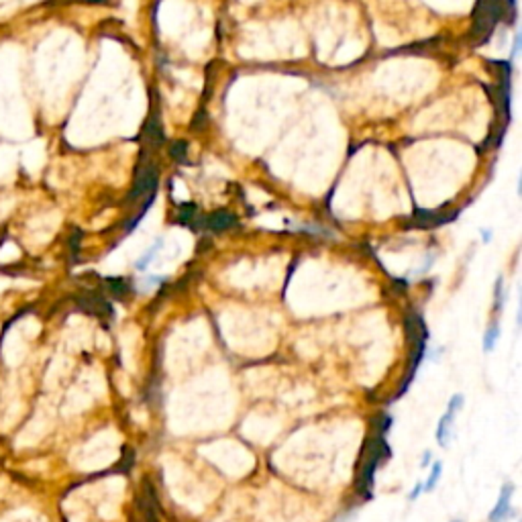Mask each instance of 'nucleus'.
Listing matches in <instances>:
<instances>
[{"mask_svg": "<svg viewBox=\"0 0 522 522\" xmlns=\"http://www.w3.org/2000/svg\"><path fill=\"white\" fill-rule=\"evenodd\" d=\"M194 214H196V206H194V204H182V206H180V216H178V221H180V223H188V221L194 218Z\"/></svg>", "mask_w": 522, "mask_h": 522, "instance_id": "nucleus-14", "label": "nucleus"}, {"mask_svg": "<svg viewBox=\"0 0 522 522\" xmlns=\"http://www.w3.org/2000/svg\"><path fill=\"white\" fill-rule=\"evenodd\" d=\"M386 457H390V447L386 445L384 439H371V441H367L365 453H363L362 469H360V482H357L360 492H363L367 498L371 496L369 490L373 485V476H375L377 463L382 459H386Z\"/></svg>", "mask_w": 522, "mask_h": 522, "instance_id": "nucleus-1", "label": "nucleus"}, {"mask_svg": "<svg viewBox=\"0 0 522 522\" xmlns=\"http://www.w3.org/2000/svg\"><path fill=\"white\" fill-rule=\"evenodd\" d=\"M82 2H92V4H104L106 0H82Z\"/></svg>", "mask_w": 522, "mask_h": 522, "instance_id": "nucleus-18", "label": "nucleus"}, {"mask_svg": "<svg viewBox=\"0 0 522 522\" xmlns=\"http://www.w3.org/2000/svg\"><path fill=\"white\" fill-rule=\"evenodd\" d=\"M235 225H237V218L229 210H216L206 218V229H210L214 233H223V231H227V229H231Z\"/></svg>", "mask_w": 522, "mask_h": 522, "instance_id": "nucleus-7", "label": "nucleus"}, {"mask_svg": "<svg viewBox=\"0 0 522 522\" xmlns=\"http://www.w3.org/2000/svg\"><path fill=\"white\" fill-rule=\"evenodd\" d=\"M463 406V396L461 394H455L451 400H449V406H447V412L441 416L439 420V427H437V441L441 447H449L451 442V427H453V420H455V412Z\"/></svg>", "mask_w": 522, "mask_h": 522, "instance_id": "nucleus-5", "label": "nucleus"}, {"mask_svg": "<svg viewBox=\"0 0 522 522\" xmlns=\"http://www.w3.org/2000/svg\"><path fill=\"white\" fill-rule=\"evenodd\" d=\"M498 337H500V326H498V322H496V324H492V326L485 330V337H483V351H485V353L494 351V347H496V343H498Z\"/></svg>", "mask_w": 522, "mask_h": 522, "instance_id": "nucleus-9", "label": "nucleus"}, {"mask_svg": "<svg viewBox=\"0 0 522 522\" xmlns=\"http://www.w3.org/2000/svg\"><path fill=\"white\" fill-rule=\"evenodd\" d=\"M160 247H161V241H156V245H153V247H151V249H149V251H147V253H145V255H143V257H141L139 261H137V270L145 272V270H147V265H149V263L153 261V257H156V251H158Z\"/></svg>", "mask_w": 522, "mask_h": 522, "instance_id": "nucleus-13", "label": "nucleus"}, {"mask_svg": "<svg viewBox=\"0 0 522 522\" xmlns=\"http://www.w3.org/2000/svg\"><path fill=\"white\" fill-rule=\"evenodd\" d=\"M420 492H422V483H416V485H414V490L410 492V500H416Z\"/></svg>", "mask_w": 522, "mask_h": 522, "instance_id": "nucleus-16", "label": "nucleus"}, {"mask_svg": "<svg viewBox=\"0 0 522 522\" xmlns=\"http://www.w3.org/2000/svg\"><path fill=\"white\" fill-rule=\"evenodd\" d=\"M137 508H139V516L143 519V522H160L158 494L149 480L143 482V494L137 498Z\"/></svg>", "mask_w": 522, "mask_h": 522, "instance_id": "nucleus-4", "label": "nucleus"}, {"mask_svg": "<svg viewBox=\"0 0 522 522\" xmlns=\"http://www.w3.org/2000/svg\"><path fill=\"white\" fill-rule=\"evenodd\" d=\"M158 167L147 163L143 167L137 169V178H135V186H133V192L129 194V201H137L139 196H145L147 192L153 194L156 188H158Z\"/></svg>", "mask_w": 522, "mask_h": 522, "instance_id": "nucleus-3", "label": "nucleus"}, {"mask_svg": "<svg viewBox=\"0 0 522 522\" xmlns=\"http://www.w3.org/2000/svg\"><path fill=\"white\" fill-rule=\"evenodd\" d=\"M502 302H504V296H502V278H498V283H496V308L498 310L502 308Z\"/></svg>", "mask_w": 522, "mask_h": 522, "instance_id": "nucleus-15", "label": "nucleus"}, {"mask_svg": "<svg viewBox=\"0 0 522 522\" xmlns=\"http://www.w3.org/2000/svg\"><path fill=\"white\" fill-rule=\"evenodd\" d=\"M453 522H461V521H453Z\"/></svg>", "mask_w": 522, "mask_h": 522, "instance_id": "nucleus-20", "label": "nucleus"}, {"mask_svg": "<svg viewBox=\"0 0 522 522\" xmlns=\"http://www.w3.org/2000/svg\"><path fill=\"white\" fill-rule=\"evenodd\" d=\"M512 492H514V485H512V483H504V485H502L498 504H496V508L490 512L487 522H506L512 516V512H514V510H512Z\"/></svg>", "mask_w": 522, "mask_h": 522, "instance_id": "nucleus-6", "label": "nucleus"}, {"mask_svg": "<svg viewBox=\"0 0 522 522\" xmlns=\"http://www.w3.org/2000/svg\"><path fill=\"white\" fill-rule=\"evenodd\" d=\"M492 239V233H487V231H483V241H490Z\"/></svg>", "mask_w": 522, "mask_h": 522, "instance_id": "nucleus-19", "label": "nucleus"}, {"mask_svg": "<svg viewBox=\"0 0 522 522\" xmlns=\"http://www.w3.org/2000/svg\"><path fill=\"white\" fill-rule=\"evenodd\" d=\"M186 151H188V147H186V143L184 141H176L171 147H169V156L174 158V160L182 161V163H186Z\"/></svg>", "mask_w": 522, "mask_h": 522, "instance_id": "nucleus-12", "label": "nucleus"}, {"mask_svg": "<svg viewBox=\"0 0 522 522\" xmlns=\"http://www.w3.org/2000/svg\"><path fill=\"white\" fill-rule=\"evenodd\" d=\"M429 461H431V451H427V453H425V457H422V463H420V467H429Z\"/></svg>", "mask_w": 522, "mask_h": 522, "instance_id": "nucleus-17", "label": "nucleus"}, {"mask_svg": "<svg viewBox=\"0 0 522 522\" xmlns=\"http://www.w3.org/2000/svg\"><path fill=\"white\" fill-rule=\"evenodd\" d=\"M106 283H109V290L113 292L115 298H124V294L129 292V286L122 278H109Z\"/></svg>", "mask_w": 522, "mask_h": 522, "instance_id": "nucleus-10", "label": "nucleus"}, {"mask_svg": "<svg viewBox=\"0 0 522 522\" xmlns=\"http://www.w3.org/2000/svg\"><path fill=\"white\" fill-rule=\"evenodd\" d=\"M145 139H147V143L153 145V147H158V145L163 143V131H161V124L156 115H153V117L149 119V122L145 124Z\"/></svg>", "mask_w": 522, "mask_h": 522, "instance_id": "nucleus-8", "label": "nucleus"}, {"mask_svg": "<svg viewBox=\"0 0 522 522\" xmlns=\"http://www.w3.org/2000/svg\"><path fill=\"white\" fill-rule=\"evenodd\" d=\"M442 474V463H433V472H431V476H429V482L427 485H422V492H433L435 490V485L439 482V478H441Z\"/></svg>", "mask_w": 522, "mask_h": 522, "instance_id": "nucleus-11", "label": "nucleus"}, {"mask_svg": "<svg viewBox=\"0 0 522 522\" xmlns=\"http://www.w3.org/2000/svg\"><path fill=\"white\" fill-rule=\"evenodd\" d=\"M502 15H504L502 0H482L478 4L476 15H474V35L478 37V43H483L492 35Z\"/></svg>", "mask_w": 522, "mask_h": 522, "instance_id": "nucleus-2", "label": "nucleus"}]
</instances>
